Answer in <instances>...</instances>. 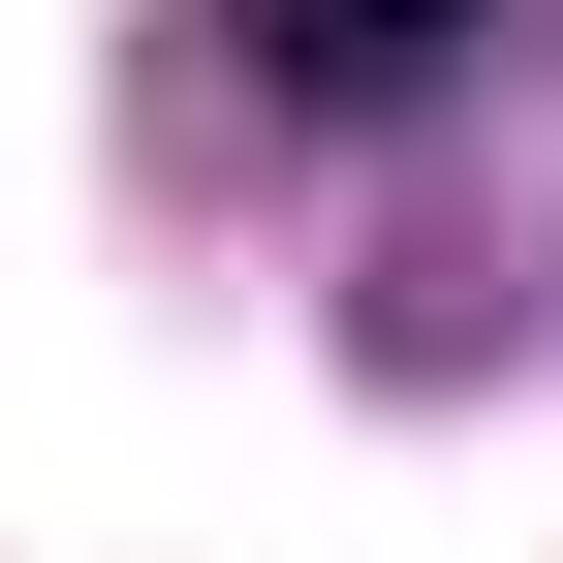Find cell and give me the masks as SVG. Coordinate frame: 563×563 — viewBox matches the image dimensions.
Instances as JSON below:
<instances>
[{"instance_id": "1", "label": "cell", "mask_w": 563, "mask_h": 563, "mask_svg": "<svg viewBox=\"0 0 563 563\" xmlns=\"http://www.w3.org/2000/svg\"><path fill=\"white\" fill-rule=\"evenodd\" d=\"M470 32H501V0H220L251 125H439V95H470Z\"/></svg>"}]
</instances>
